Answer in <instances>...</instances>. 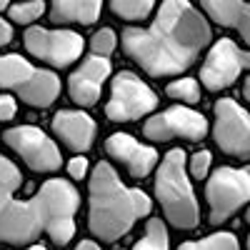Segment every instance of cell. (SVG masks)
I'll use <instances>...</instances> for the list:
<instances>
[{
	"label": "cell",
	"instance_id": "cell-22",
	"mask_svg": "<svg viewBox=\"0 0 250 250\" xmlns=\"http://www.w3.org/2000/svg\"><path fill=\"white\" fill-rule=\"evenodd\" d=\"M168 95L180 100V103H188V105H195L200 103V85L193 80V78H180V80H173L168 88Z\"/></svg>",
	"mask_w": 250,
	"mask_h": 250
},
{
	"label": "cell",
	"instance_id": "cell-4",
	"mask_svg": "<svg viewBox=\"0 0 250 250\" xmlns=\"http://www.w3.org/2000/svg\"><path fill=\"white\" fill-rule=\"evenodd\" d=\"M155 195L170 225L190 230L200 223V208L185 173V150L173 148L163 158L155 175Z\"/></svg>",
	"mask_w": 250,
	"mask_h": 250
},
{
	"label": "cell",
	"instance_id": "cell-7",
	"mask_svg": "<svg viewBox=\"0 0 250 250\" xmlns=\"http://www.w3.org/2000/svg\"><path fill=\"white\" fill-rule=\"evenodd\" d=\"M158 108V95L150 90V85L123 70L113 78V88H110V100L105 105V115L113 123H130L143 115H148Z\"/></svg>",
	"mask_w": 250,
	"mask_h": 250
},
{
	"label": "cell",
	"instance_id": "cell-18",
	"mask_svg": "<svg viewBox=\"0 0 250 250\" xmlns=\"http://www.w3.org/2000/svg\"><path fill=\"white\" fill-rule=\"evenodd\" d=\"M153 5L155 0H110V10L120 20H145Z\"/></svg>",
	"mask_w": 250,
	"mask_h": 250
},
{
	"label": "cell",
	"instance_id": "cell-3",
	"mask_svg": "<svg viewBox=\"0 0 250 250\" xmlns=\"http://www.w3.org/2000/svg\"><path fill=\"white\" fill-rule=\"evenodd\" d=\"M150 198L140 188H125L110 163H98L90 175L88 228L103 243H118L130 228L150 215Z\"/></svg>",
	"mask_w": 250,
	"mask_h": 250
},
{
	"label": "cell",
	"instance_id": "cell-25",
	"mask_svg": "<svg viewBox=\"0 0 250 250\" xmlns=\"http://www.w3.org/2000/svg\"><path fill=\"white\" fill-rule=\"evenodd\" d=\"M68 173H70L73 180H83V178H85V173H88V160L85 158H73L68 163Z\"/></svg>",
	"mask_w": 250,
	"mask_h": 250
},
{
	"label": "cell",
	"instance_id": "cell-26",
	"mask_svg": "<svg viewBox=\"0 0 250 250\" xmlns=\"http://www.w3.org/2000/svg\"><path fill=\"white\" fill-rule=\"evenodd\" d=\"M15 110H18L15 98H13V95H0V120L15 118Z\"/></svg>",
	"mask_w": 250,
	"mask_h": 250
},
{
	"label": "cell",
	"instance_id": "cell-29",
	"mask_svg": "<svg viewBox=\"0 0 250 250\" xmlns=\"http://www.w3.org/2000/svg\"><path fill=\"white\" fill-rule=\"evenodd\" d=\"M243 95L250 100V75H248V80H245V85H243Z\"/></svg>",
	"mask_w": 250,
	"mask_h": 250
},
{
	"label": "cell",
	"instance_id": "cell-20",
	"mask_svg": "<svg viewBox=\"0 0 250 250\" xmlns=\"http://www.w3.org/2000/svg\"><path fill=\"white\" fill-rule=\"evenodd\" d=\"M208 248H210V250H235L238 240H235L233 233L220 230V233H213V235H208L203 240H188V243H183V250H208Z\"/></svg>",
	"mask_w": 250,
	"mask_h": 250
},
{
	"label": "cell",
	"instance_id": "cell-15",
	"mask_svg": "<svg viewBox=\"0 0 250 250\" xmlns=\"http://www.w3.org/2000/svg\"><path fill=\"white\" fill-rule=\"evenodd\" d=\"M95 120L83 110H60L53 118V133L75 153H85L95 140Z\"/></svg>",
	"mask_w": 250,
	"mask_h": 250
},
{
	"label": "cell",
	"instance_id": "cell-31",
	"mask_svg": "<svg viewBox=\"0 0 250 250\" xmlns=\"http://www.w3.org/2000/svg\"><path fill=\"white\" fill-rule=\"evenodd\" d=\"M245 218H248V225H250V208H248V213H245ZM248 248H250V235H248Z\"/></svg>",
	"mask_w": 250,
	"mask_h": 250
},
{
	"label": "cell",
	"instance_id": "cell-14",
	"mask_svg": "<svg viewBox=\"0 0 250 250\" xmlns=\"http://www.w3.org/2000/svg\"><path fill=\"white\" fill-rule=\"evenodd\" d=\"M105 150L110 158H115L120 165H125V170L135 178H145L150 175V170L158 163V153L150 145H143L135 138H130L128 133H115L108 138Z\"/></svg>",
	"mask_w": 250,
	"mask_h": 250
},
{
	"label": "cell",
	"instance_id": "cell-16",
	"mask_svg": "<svg viewBox=\"0 0 250 250\" xmlns=\"http://www.w3.org/2000/svg\"><path fill=\"white\" fill-rule=\"evenodd\" d=\"M200 5L213 23L223 28H235L250 45V3L245 0H200Z\"/></svg>",
	"mask_w": 250,
	"mask_h": 250
},
{
	"label": "cell",
	"instance_id": "cell-17",
	"mask_svg": "<svg viewBox=\"0 0 250 250\" xmlns=\"http://www.w3.org/2000/svg\"><path fill=\"white\" fill-rule=\"evenodd\" d=\"M103 10V0H53L50 3V20L53 23H78L93 25L98 23Z\"/></svg>",
	"mask_w": 250,
	"mask_h": 250
},
{
	"label": "cell",
	"instance_id": "cell-1",
	"mask_svg": "<svg viewBox=\"0 0 250 250\" xmlns=\"http://www.w3.org/2000/svg\"><path fill=\"white\" fill-rule=\"evenodd\" d=\"M23 185L18 165L0 155V243L30 245L48 235L55 245H68L75 235V213L80 205L78 190L68 180H45L40 190L20 200L15 198Z\"/></svg>",
	"mask_w": 250,
	"mask_h": 250
},
{
	"label": "cell",
	"instance_id": "cell-13",
	"mask_svg": "<svg viewBox=\"0 0 250 250\" xmlns=\"http://www.w3.org/2000/svg\"><path fill=\"white\" fill-rule=\"evenodd\" d=\"M110 75V60L105 55H90L83 60V65L78 70H73L70 80H68V93L70 98L83 108H90L98 103L100 90L105 85V80Z\"/></svg>",
	"mask_w": 250,
	"mask_h": 250
},
{
	"label": "cell",
	"instance_id": "cell-24",
	"mask_svg": "<svg viewBox=\"0 0 250 250\" xmlns=\"http://www.w3.org/2000/svg\"><path fill=\"white\" fill-rule=\"evenodd\" d=\"M210 160H213V155L208 153V150L195 153V155L190 158V173H193V178L203 180V178L208 175V170H210Z\"/></svg>",
	"mask_w": 250,
	"mask_h": 250
},
{
	"label": "cell",
	"instance_id": "cell-6",
	"mask_svg": "<svg viewBox=\"0 0 250 250\" xmlns=\"http://www.w3.org/2000/svg\"><path fill=\"white\" fill-rule=\"evenodd\" d=\"M205 200L210 225L230 220V215L250 203V168H218L205 183Z\"/></svg>",
	"mask_w": 250,
	"mask_h": 250
},
{
	"label": "cell",
	"instance_id": "cell-5",
	"mask_svg": "<svg viewBox=\"0 0 250 250\" xmlns=\"http://www.w3.org/2000/svg\"><path fill=\"white\" fill-rule=\"evenodd\" d=\"M0 88L13 90L33 108H48L60 95V80L50 70L35 68L20 55L0 58Z\"/></svg>",
	"mask_w": 250,
	"mask_h": 250
},
{
	"label": "cell",
	"instance_id": "cell-12",
	"mask_svg": "<svg viewBox=\"0 0 250 250\" xmlns=\"http://www.w3.org/2000/svg\"><path fill=\"white\" fill-rule=\"evenodd\" d=\"M143 133L148 140H155V143H165L170 138H183V140L198 143L208 135V120H205V115H200L190 108L178 105V108H168L160 115H153L143 125Z\"/></svg>",
	"mask_w": 250,
	"mask_h": 250
},
{
	"label": "cell",
	"instance_id": "cell-23",
	"mask_svg": "<svg viewBox=\"0 0 250 250\" xmlns=\"http://www.w3.org/2000/svg\"><path fill=\"white\" fill-rule=\"evenodd\" d=\"M90 48H93V53H98V55H110L113 48H115V33H113L110 28L98 30V33L93 35V40H90Z\"/></svg>",
	"mask_w": 250,
	"mask_h": 250
},
{
	"label": "cell",
	"instance_id": "cell-10",
	"mask_svg": "<svg viewBox=\"0 0 250 250\" xmlns=\"http://www.w3.org/2000/svg\"><path fill=\"white\" fill-rule=\"evenodd\" d=\"M213 138L223 153L240 160L250 158V115L233 98H223L215 103Z\"/></svg>",
	"mask_w": 250,
	"mask_h": 250
},
{
	"label": "cell",
	"instance_id": "cell-8",
	"mask_svg": "<svg viewBox=\"0 0 250 250\" xmlns=\"http://www.w3.org/2000/svg\"><path fill=\"white\" fill-rule=\"evenodd\" d=\"M23 43L30 55L48 62L53 68H68L83 53V38L75 30H50V28H28Z\"/></svg>",
	"mask_w": 250,
	"mask_h": 250
},
{
	"label": "cell",
	"instance_id": "cell-27",
	"mask_svg": "<svg viewBox=\"0 0 250 250\" xmlns=\"http://www.w3.org/2000/svg\"><path fill=\"white\" fill-rule=\"evenodd\" d=\"M10 40H13V28H10V23H5V20L0 18V48L8 45Z\"/></svg>",
	"mask_w": 250,
	"mask_h": 250
},
{
	"label": "cell",
	"instance_id": "cell-2",
	"mask_svg": "<svg viewBox=\"0 0 250 250\" xmlns=\"http://www.w3.org/2000/svg\"><path fill=\"white\" fill-rule=\"evenodd\" d=\"M210 25L188 0H163L150 28H125V55L153 75H180L210 45Z\"/></svg>",
	"mask_w": 250,
	"mask_h": 250
},
{
	"label": "cell",
	"instance_id": "cell-11",
	"mask_svg": "<svg viewBox=\"0 0 250 250\" xmlns=\"http://www.w3.org/2000/svg\"><path fill=\"white\" fill-rule=\"evenodd\" d=\"M248 68H250V53L240 50L233 40L223 38L208 53L203 68H200V80L208 90L218 93V90L230 88L238 80V75Z\"/></svg>",
	"mask_w": 250,
	"mask_h": 250
},
{
	"label": "cell",
	"instance_id": "cell-19",
	"mask_svg": "<svg viewBox=\"0 0 250 250\" xmlns=\"http://www.w3.org/2000/svg\"><path fill=\"white\" fill-rule=\"evenodd\" d=\"M168 245H170L168 230H165V223L160 218H150L148 225H145V235L135 243L138 250H145V248H150V250H165Z\"/></svg>",
	"mask_w": 250,
	"mask_h": 250
},
{
	"label": "cell",
	"instance_id": "cell-21",
	"mask_svg": "<svg viewBox=\"0 0 250 250\" xmlns=\"http://www.w3.org/2000/svg\"><path fill=\"white\" fill-rule=\"evenodd\" d=\"M43 13H45L43 0H25V3H15V5L8 8L10 20L13 23H20V25H30L33 20H38Z\"/></svg>",
	"mask_w": 250,
	"mask_h": 250
},
{
	"label": "cell",
	"instance_id": "cell-30",
	"mask_svg": "<svg viewBox=\"0 0 250 250\" xmlns=\"http://www.w3.org/2000/svg\"><path fill=\"white\" fill-rule=\"evenodd\" d=\"M10 8V0H0V10H8Z\"/></svg>",
	"mask_w": 250,
	"mask_h": 250
},
{
	"label": "cell",
	"instance_id": "cell-28",
	"mask_svg": "<svg viewBox=\"0 0 250 250\" xmlns=\"http://www.w3.org/2000/svg\"><path fill=\"white\" fill-rule=\"evenodd\" d=\"M80 248H83V250H88V248H90V250H95V248H98V243H93V240H83V243H80Z\"/></svg>",
	"mask_w": 250,
	"mask_h": 250
},
{
	"label": "cell",
	"instance_id": "cell-9",
	"mask_svg": "<svg viewBox=\"0 0 250 250\" xmlns=\"http://www.w3.org/2000/svg\"><path fill=\"white\" fill-rule=\"evenodd\" d=\"M5 145L23 158V163L35 173H53L60 168V150L58 145L35 125H18L3 133Z\"/></svg>",
	"mask_w": 250,
	"mask_h": 250
}]
</instances>
